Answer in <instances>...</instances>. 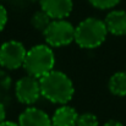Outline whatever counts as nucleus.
<instances>
[{
  "label": "nucleus",
  "mask_w": 126,
  "mask_h": 126,
  "mask_svg": "<svg viewBox=\"0 0 126 126\" xmlns=\"http://www.w3.org/2000/svg\"><path fill=\"white\" fill-rule=\"evenodd\" d=\"M42 97L55 104H67L75 93V87L71 79L61 72L53 70L39 79Z\"/></svg>",
  "instance_id": "obj_1"
},
{
  "label": "nucleus",
  "mask_w": 126,
  "mask_h": 126,
  "mask_svg": "<svg viewBox=\"0 0 126 126\" xmlns=\"http://www.w3.org/2000/svg\"><path fill=\"white\" fill-rule=\"evenodd\" d=\"M108 33L104 21L97 17H87L75 27V42L80 48L94 49L104 43Z\"/></svg>",
  "instance_id": "obj_2"
},
{
  "label": "nucleus",
  "mask_w": 126,
  "mask_h": 126,
  "mask_svg": "<svg viewBox=\"0 0 126 126\" xmlns=\"http://www.w3.org/2000/svg\"><path fill=\"white\" fill-rule=\"evenodd\" d=\"M55 55L48 44H37L27 50L23 67L26 72L33 77L41 79L54 70Z\"/></svg>",
  "instance_id": "obj_3"
},
{
  "label": "nucleus",
  "mask_w": 126,
  "mask_h": 126,
  "mask_svg": "<svg viewBox=\"0 0 126 126\" xmlns=\"http://www.w3.org/2000/svg\"><path fill=\"white\" fill-rule=\"evenodd\" d=\"M43 36L49 47H65L75 41V27L65 18L51 20L49 26L44 30Z\"/></svg>",
  "instance_id": "obj_4"
},
{
  "label": "nucleus",
  "mask_w": 126,
  "mask_h": 126,
  "mask_svg": "<svg viewBox=\"0 0 126 126\" xmlns=\"http://www.w3.org/2000/svg\"><path fill=\"white\" fill-rule=\"evenodd\" d=\"M27 50L18 41H7L0 45V66L7 70H17L25 64Z\"/></svg>",
  "instance_id": "obj_5"
},
{
  "label": "nucleus",
  "mask_w": 126,
  "mask_h": 126,
  "mask_svg": "<svg viewBox=\"0 0 126 126\" xmlns=\"http://www.w3.org/2000/svg\"><path fill=\"white\" fill-rule=\"evenodd\" d=\"M15 95L17 100L26 105L34 104L42 95L39 79L27 75L21 77L15 86Z\"/></svg>",
  "instance_id": "obj_6"
},
{
  "label": "nucleus",
  "mask_w": 126,
  "mask_h": 126,
  "mask_svg": "<svg viewBox=\"0 0 126 126\" xmlns=\"http://www.w3.org/2000/svg\"><path fill=\"white\" fill-rule=\"evenodd\" d=\"M41 9L45 11L51 20L66 18L74 7L72 0H39Z\"/></svg>",
  "instance_id": "obj_7"
},
{
  "label": "nucleus",
  "mask_w": 126,
  "mask_h": 126,
  "mask_svg": "<svg viewBox=\"0 0 126 126\" xmlns=\"http://www.w3.org/2000/svg\"><path fill=\"white\" fill-rule=\"evenodd\" d=\"M20 126H51V119L42 109L30 107L25 109L18 118Z\"/></svg>",
  "instance_id": "obj_8"
},
{
  "label": "nucleus",
  "mask_w": 126,
  "mask_h": 126,
  "mask_svg": "<svg viewBox=\"0 0 126 126\" xmlns=\"http://www.w3.org/2000/svg\"><path fill=\"white\" fill-rule=\"evenodd\" d=\"M104 23L109 33L114 36H125L126 34V11L124 10H113L110 11Z\"/></svg>",
  "instance_id": "obj_9"
},
{
  "label": "nucleus",
  "mask_w": 126,
  "mask_h": 126,
  "mask_svg": "<svg viewBox=\"0 0 126 126\" xmlns=\"http://www.w3.org/2000/svg\"><path fill=\"white\" fill-rule=\"evenodd\" d=\"M77 118V111L72 107L64 104L54 111L51 116V124L55 126H76Z\"/></svg>",
  "instance_id": "obj_10"
},
{
  "label": "nucleus",
  "mask_w": 126,
  "mask_h": 126,
  "mask_svg": "<svg viewBox=\"0 0 126 126\" xmlns=\"http://www.w3.org/2000/svg\"><path fill=\"white\" fill-rule=\"evenodd\" d=\"M109 91L118 97H125L126 95V71L115 72L108 82Z\"/></svg>",
  "instance_id": "obj_11"
},
{
  "label": "nucleus",
  "mask_w": 126,
  "mask_h": 126,
  "mask_svg": "<svg viewBox=\"0 0 126 126\" xmlns=\"http://www.w3.org/2000/svg\"><path fill=\"white\" fill-rule=\"evenodd\" d=\"M50 22H51V17H50L45 11H43L42 9H41L39 11L34 12V15H33L32 18H31V23H32V26L34 27V30L41 31L42 33L44 32V30L49 26Z\"/></svg>",
  "instance_id": "obj_12"
},
{
  "label": "nucleus",
  "mask_w": 126,
  "mask_h": 126,
  "mask_svg": "<svg viewBox=\"0 0 126 126\" xmlns=\"http://www.w3.org/2000/svg\"><path fill=\"white\" fill-rule=\"evenodd\" d=\"M99 121L97 119V116L92 113H83L81 115H79L76 126H98Z\"/></svg>",
  "instance_id": "obj_13"
},
{
  "label": "nucleus",
  "mask_w": 126,
  "mask_h": 126,
  "mask_svg": "<svg viewBox=\"0 0 126 126\" xmlns=\"http://www.w3.org/2000/svg\"><path fill=\"white\" fill-rule=\"evenodd\" d=\"M88 1L91 2L92 6H94L95 9H99V10L111 9L120 2V0H88Z\"/></svg>",
  "instance_id": "obj_14"
},
{
  "label": "nucleus",
  "mask_w": 126,
  "mask_h": 126,
  "mask_svg": "<svg viewBox=\"0 0 126 126\" xmlns=\"http://www.w3.org/2000/svg\"><path fill=\"white\" fill-rule=\"evenodd\" d=\"M6 23H7V11L2 5H0V32L5 28Z\"/></svg>",
  "instance_id": "obj_15"
},
{
  "label": "nucleus",
  "mask_w": 126,
  "mask_h": 126,
  "mask_svg": "<svg viewBox=\"0 0 126 126\" xmlns=\"http://www.w3.org/2000/svg\"><path fill=\"white\" fill-rule=\"evenodd\" d=\"M5 116H6V110H5L4 104L0 102V124H1L2 121H5Z\"/></svg>",
  "instance_id": "obj_16"
},
{
  "label": "nucleus",
  "mask_w": 126,
  "mask_h": 126,
  "mask_svg": "<svg viewBox=\"0 0 126 126\" xmlns=\"http://www.w3.org/2000/svg\"><path fill=\"white\" fill-rule=\"evenodd\" d=\"M103 126H124V125H123L120 121H118V120H109V121H107Z\"/></svg>",
  "instance_id": "obj_17"
},
{
  "label": "nucleus",
  "mask_w": 126,
  "mask_h": 126,
  "mask_svg": "<svg viewBox=\"0 0 126 126\" xmlns=\"http://www.w3.org/2000/svg\"><path fill=\"white\" fill-rule=\"evenodd\" d=\"M0 126H20L18 125V123H12V121H2L1 124H0Z\"/></svg>",
  "instance_id": "obj_18"
},
{
  "label": "nucleus",
  "mask_w": 126,
  "mask_h": 126,
  "mask_svg": "<svg viewBox=\"0 0 126 126\" xmlns=\"http://www.w3.org/2000/svg\"><path fill=\"white\" fill-rule=\"evenodd\" d=\"M51 126H55V125H53V124H51Z\"/></svg>",
  "instance_id": "obj_19"
}]
</instances>
